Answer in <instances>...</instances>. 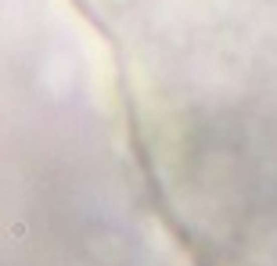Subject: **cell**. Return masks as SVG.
<instances>
[{
    "mask_svg": "<svg viewBox=\"0 0 277 266\" xmlns=\"http://www.w3.org/2000/svg\"><path fill=\"white\" fill-rule=\"evenodd\" d=\"M155 205L198 266H277V0H166L126 33Z\"/></svg>",
    "mask_w": 277,
    "mask_h": 266,
    "instance_id": "1",
    "label": "cell"
}]
</instances>
